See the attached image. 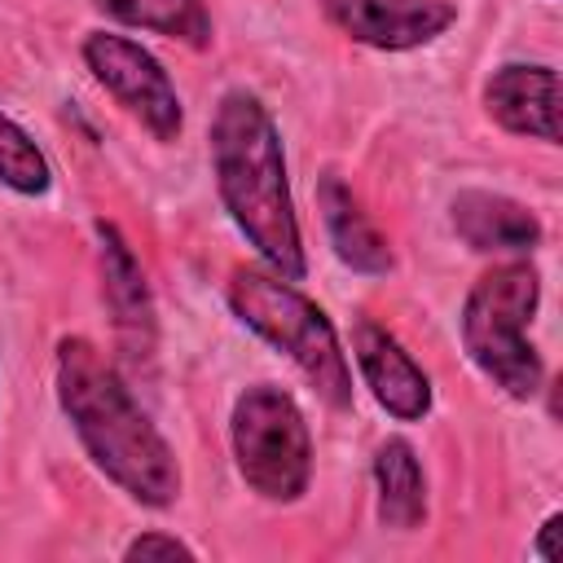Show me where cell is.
Returning a JSON list of instances; mask_svg holds the SVG:
<instances>
[{"label":"cell","instance_id":"obj_12","mask_svg":"<svg viewBox=\"0 0 563 563\" xmlns=\"http://www.w3.org/2000/svg\"><path fill=\"white\" fill-rule=\"evenodd\" d=\"M317 207H321V224L330 233V246L334 255L352 268V273H365V277H387L396 268V255L387 246V238L378 233V224L361 211L356 194L343 185V176L325 172L317 180Z\"/></svg>","mask_w":563,"mask_h":563},{"label":"cell","instance_id":"obj_7","mask_svg":"<svg viewBox=\"0 0 563 563\" xmlns=\"http://www.w3.org/2000/svg\"><path fill=\"white\" fill-rule=\"evenodd\" d=\"M97 260H101V299L114 325L119 356L132 369H150L154 347H158V321H154V299L145 286V273L128 246V238L97 220Z\"/></svg>","mask_w":563,"mask_h":563},{"label":"cell","instance_id":"obj_5","mask_svg":"<svg viewBox=\"0 0 563 563\" xmlns=\"http://www.w3.org/2000/svg\"><path fill=\"white\" fill-rule=\"evenodd\" d=\"M229 444L238 475L264 501L290 506L312 479V435L295 396L277 383H255L233 400Z\"/></svg>","mask_w":563,"mask_h":563},{"label":"cell","instance_id":"obj_4","mask_svg":"<svg viewBox=\"0 0 563 563\" xmlns=\"http://www.w3.org/2000/svg\"><path fill=\"white\" fill-rule=\"evenodd\" d=\"M541 303V273L528 260L493 264L475 277V286L462 299V347L475 361V369L501 387L510 400H532L541 391V356L528 339V325Z\"/></svg>","mask_w":563,"mask_h":563},{"label":"cell","instance_id":"obj_15","mask_svg":"<svg viewBox=\"0 0 563 563\" xmlns=\"http://www.w3.org/2000/svg\"><path fill=\"white\" fill-rule=\"evenodd\" d=\"M0 185H9L13 194H26V198H40L53 185V167H48L44 150L9 114H0Z\"/></svg>","mask_w":563,"mask_h":563},{"label":"cell","instance_id":"obj_10","mask_svg":"<svg viewBox=\"0 0 563 563\" xmlns=\"http://www.w3.org/2000/svg\"><path fill=\"white\" fill-rule=\"evenodd\" d=\"M484 110L497 128L528 141H559V75L541 62H506L484 84Z\"/></svg>","mask_w":563,"mask_h":563},{"label":"cell","instance_id":"obj_14","mask_svg":"<svg viewBox=\"0 0 563 563\" xmlns=\"http://www.w3.org/2000/svg\"><path fill=\"white\" fill-rule=\"evenodd\" d=\"M92 9H101L119 26L154 31L176 44H189V48H207L216 35L211 9L202 0H92Z\"/></svg>","mask_w":563,"mask_h":563},{"label":"cell","instance_id":"obj_9","mask_svg":"<svg viewBox=\"0 0 563 563\" xmlns=\"http://www.w3.org/2000/svg\"><path fill=\"white\" fill-rule=\"evenodd\" d=\"M352 356L369 387V396L396 418V422H422L431 413V378L422 365L374 321L352 325Z\"/></svg>","mask_w":563,"mask_h":563},{"label":"cell","instance_id":"obj_2","mask_svg":"<svg viewBox=\"0 0 563 563\" xmlns=\"http://www.w3.org/2000/svg\"><path fill=\"white\" fill-rule=\"evenodd\" d=\"M211 172L220 202L255 255L286 282H303V238L295 220V198L286 180V150L268 106L229 88L211 114Z\"/></svg>","mask_w":563,"mask_h":563},{"label":"cell","instance_id":"obj_1","mask_svg":"<svg viewBox=\"0 0 563 563\" xmlns=\"http://www.w3.org/2000/svg\"><path fill=\"white\" fill-rule=\"evenodd\" d=\"M57 405L88 462L119 493L150 510L180 497V462L172 444L136 405L119 365L84 334H66L57 343Z\"/></svg>","mask_w":563,"mask_h":563},{"label":"cell","instance_id":"obj_16","mask_svg":"<svg viewBox=\"0 0 563 563\" xmlns=\"http://www.w3.org/2000/svg\"><path fill=\"white\" fill-rule=\"evenodd\" d=\"M123 559L128 563H150V559H198V550L194 545H185L180 537H172V532H141V537H132L128 545H123Z\"/></svg>","mask_w":563,"mask_h":563},{"label":"cell","instance_id":"obj_3","mask_svg":"<svg viewBox=\"0 0 563 563\" xmlns=\"http://www.w3.org/2000/svg\"><path fill=\"white\" fill-rule=\"evenodd\" d=\"M229 308L246 330L273 343L330 409H352V365L330 325V317L295 290V282L264 273V268H233L229 277Z\"/></svg>","mask_w":563,"mask_h":563},{"label":"cell","instance_id":"obj_13","mask_svg":"<svg viewBox=\"0 0 563 563\" xmlns=\"http://www.w3.org/2000/svg\"><path fill=\"white\" fill-rule=\"evenodd\" d=\"M374 488H378V523L396 532H413L427 519V475L409 440H383L374 453Z\"/></svg>","mask_w":563,"mask_h":563},{"label":"cell","instance_id":"obj_6","mask_svg":"<svg viewBox=\"0 0 563 563\" xmlns=\"http://www.w3.org/2000/svg\"><path fill=\"white\" fill-rule=\"evenodd\" d=\"M84 66L154 141L180 136V128H185L180 92L150 48H141L136 40L114 35V31H88L84 35Z\"/></svg>","mask_w":563,"mask_h":563},{"label":"cell","instance_id":"obj_17","mask_svg":"<svg viewBox=\"0 0 563 563\" xmlns=\"http://www.w3.org/2000/svg\"><path fill=\"white\" fill-rule=\"evenodd\" d=\"M554 532H559V515H550V519L541 523L537 545H532V554H537V559H545V563H554V559H559V550H554Z\"/></svg>","mask_w":563,"mask_h":563},{"label":"cell","instance_id":"obj_11","mask_svg":"<svg viewBox=\"0 0 563 563\" xmlns=\"http://www.w3.org/2000/svg\"><path fill=\"white\" fill-rule=\"evenodd\" d=\"M449 220L453 233L479 255H528L541 246V220L506 194L462 189L449 207Z\"/></svg>","mask_w":563,"mask_h":563},{"label":"cell","instance_id":"obj_8","mask_svg":"<svg viewBox=\"0 0 563 563\" xmlns=\"http://www.w3.org/2000/svg\"><path fill=\"white\" fill-rule=\"evenodd\" d=\"M321 13L347 40L378 53L422 48L457 22L449 0H321Z\"/></svg>","mask_w":563,"mask_h":563}]
</instances>
